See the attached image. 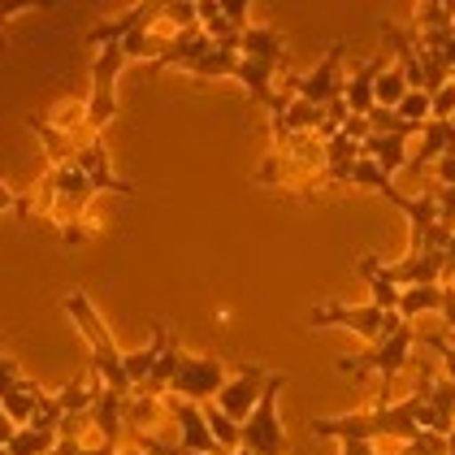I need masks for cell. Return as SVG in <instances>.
Instances as JSON below:
<instances>
[{
    "label": "cell",
    "instance_id": "obj_6",
    "mask_svg": "<svg viewBox=\"0 0 455 455\" xmlns=\"http://www.w3.org/2000/svg\"><path fill=\"white\" fill-rule=\"evenodd\" d=\"M343 52H347V44L343 39H334L330 44V52L321 57V66L313 74H291L286 83L295 87V96L299 100H308V105H334V100H343V92H347V74H343Z\"/></svg>",
    "mask_w": 455,
    "mask_h": 455
},
{
    "label": "cell",
    "instance_id": "obj_31",
    "mask_svg": "<svg viewBox=\"0 0 455 455\" xmlns=\"http://www.w3.org/2000/svg\"><path fill=\"white\" fill-rule=\"evenodd\" d=\"M235 455H251V451H235Z\"/></svg>",
    "mask_w": 455,
    "mask_h": 455
},
{
    "label": "cell",
    "instance_id": "obj_18",
    "mask_svg": "<svg viewBox=\"0 0 455 455\" xmlns=\"http://www.w3.org/2000/svg\"><path fill=\"white\" fill-rule=\"evenodd\" d=\"M239 52L251 57V61H265V66H282V57H286V39H282L278 27H247L243 48H239Z\"/></svg>",
    "mask_w": 455,
    "mask_h": 455
},
{
    "label": "cell",
    "instance_id": "obj_4",
    "mask_svg": "<svg viewBox=\"0 0 455 455\" xmlns=\"http://www.w3.org/2000/svg\"><path fill=\"white\" fill-rule=\"evenodd\" d=\"M126 66V52L122 44H108L96 52V66H92V96H87V135L100 140L113 113H117V74Z\"/></svg>",
    "mask_w": 455,
    "mask_h": 455
},
{
    "label": "cell",
    "instance_id": "obj_5",
    "mask_svg": "<svg viewBox=\"0 0 455 455\" xmlns=\"http://www.w3.org/2000/svg\"><path fill=\"white\" fill-rule=\"evenodd\" d=\"M286 386V373H269L260 403L251 408V417L243 420V451L251 455H282L286 438H282V420H278V390Z\"/></svg>",
    "mask_w": 455,
    "mask_h": 455
},
{
    "label": "cell",
    "instance_id": "obj_8",
    "mask_svg": "<svg viewBox=\"0 0 455 455\" xmlns=\"http://www.w3.org/2000/svg\"><path fill=\"white\" fill-rule=\"evenodd\" d=\"M44 395L48 390H39L31 378L18 373V360H9V355L0 360V408H4L9 425H31L36 408L44 403Z\"/></svg>",
    "mask_w": 455,
    "mask_h": 455
},
{
    "label": "cell",
    "instance_id": "obj_10",
    "mask_svg": "<svg viewBox=\"0 0 455 455\" xmlns=\"http://www.w3.org/2000/svg\"><path fill=\"white\" fill-rule=\"evenodd\" d=\"M412 395H420L429 408H434V434H451L455 429V382L447 378V382H438L425 364H420L417 373V390Z\"/></svg>",
    "mask_w": 455,
    "mask_h": 455
},
{
    "label": "cell",
    "instance_id": "obj_28",
    "mask_svg": "<svg viewBox=\"0 0 455 455\" xmlns=\"http://www.w3.org/2000/svg\"><path fill=\"white\" fill-rule=\"evenodd\" d=\"M343 455H382V447L373 438H351V443H343ZM386 455H395V451H386Z\"/></svg>",
    "mask_w": 455,
    "mask_h": 455
},
{
    "label": "cell",
    "instance_id": "obj_25",
    "mask_svg": "<svg viewBox=\"0 0 455 455\" xmlns=\"http://www.w3.org/2000/svg\"><path fill=\"white\" fill-rule=\"evenodd\" d=\"M221 13H226V22L239 27V31L251 27V22H247V0H221Z\"/></svg>",
    "mask_w": 455,
    "mask_h": 455
},
{
    "label": "cell",
    "instance_id": "obj_7",
    "mask_svg": "<svg viewBox=\"0 0 455 455\" xmlns=\"http://www.w3.org/2000/svg\"><path fill=\"white\" fill-rule=\"evenodd\" d=\"M226 382H230V378H226V364H221L217 355H182L170 395L191 399V403H212Z\"/></svg>",
    "mask_w": 455,
    "mask_h": 455
},
{
    "label": "cell",
    "instance_id": "obj_20",
    "mask_svg": "<svg viewBox=\"0 0 455 455\" xmlns=\"http://www.w3.org/2000/svg\"><path fill=\"white\" fill-rule=\"evenodd\" d=\"M455 27V4L451 0H429L420 4L412 18V36H429V31H451Z\"/></svg>",
    "mask_w": 455,
    "mask_h": 455
},
{
    "label": "cell",
    "instance_id": "obj_15",
    "mask_svg": "<svg viewBox=\"0 0 455 455\" xmlns=\"http://www.w3.org/2000/svg\"><path fill=\"white\" fill-rule=\"evenodd\" d=\"M156 9H148V4H135L131 13H122V18H108V22H100V27H92L87 31V44H96V48H108V44H126V39L140 31L143 22L152 18Z\"/></svg>",
    "mask_w": 455,
    "mask_h": 455
},
{
    "label": "cell",
    "instance_id": "obj_11",
    "mask_svg": "<svg viewBox=\"0 0 455 455\" xmlns=\"http://www.w3.org/2000/svg\"><path fill=\"white\" fill-rule=\"evenodd\" d=\"M386 70V57H373V61H364L360 70L347 74V92H343V100H347L351 117H369L373 108H378V78Z\"/></svg>",
    "mask_w": 455,
    "mask_h": 455
},
{
    "label": "cell",
    "instance_id": "obj_3",
    "mask_svg": "<svg viewBox=\"0 0 455 455\" xmlns=\"http://www.w3.org/2000/svg\"><path fill=\"white\" fill-rule=\"evenodd\" d=\"M308 325H313V330L339 325V330L360 334L364 343H382V339H390V334L403 325V316L386 313V308H378V304H360V308H351V304H321V308L308 313Z\"/></svg>",
    "mask_w": 455,
    "mask_h": 455
},
{
    "label": "cell",
    "instance_id": "obj_2",
    "mask_svg": "<svg viewBox=\"0 0 455 455\" xmlns=\"http://www.w3.org/2000/svg\"><path fill=\"white\" fill-rule=\"evenodd\" d=\"M412 347H417V325L412 321H403L390 339L382 343H373V347L364 351V355H351V360H339V373H347V378H369V373H382V390H378V403H390V382H395V373L412 360Z\"/></svg>",
    "mask_w": 455,
    "mask_h": 455
},
{
    "label": "cell",
    "instance_id": "obj_21",
    "mask_svg": "<svg viewBox=\"0 0 455 455\" xmlns=\"http://www.w3.org/2000/svg\"><path fill=\"white\" fill-rule=\"evenodd\" d=\"M351 187H364V191H378L382 196L386 187H395L390 178H386V170L378 165V161H369V156H360L355 165H351Z\"/></svg>",
    "mask_w": 455,
    "mask_h": 455
},
{
    "label": "cell",
    "instance_id": "obj_13",
    "mask_svg": "<svg viewBox=\"0 0 455 455\" xmlns=\"http://www.w3.org/2000/svg\"><path fill=\"white\" fill-rule=\"evenodd\" d=\"M360 152L369 156V161H378L386 170V178H395V174H403L408 170V135H369V140L360 143Z\"/></svg>",
    "mask_w": 455,
    "mask_h": 455
},
{
    "label": "cell",
    "instance_id": "obj_19",
    "mask_svg": "<svg viewBox=\"0 0 455 455\" xmlns=\"http://www.w3.org/2000/svg\"><path fill=\"white\" fill-rule=\"evenodd\" d=\"M395 313L403 316V321H417L420 313H443V282H429V286H403Z\"/></svg>",
    "mask_w": 455,
    "mask_h": 455
},
{
    "label": "cell",
    "instance_id": "obj_14",
    "mask_svg": "<svg viewBox=\"0 0 455 455\" xmlns=\"http://www.w3.org/2000/svg\"><path fill=\"white\" fill-rule=\"evenodd\" d=\"M360 140L351 131H339L334 140H325V182H351V165L360 161Z\"/></svg>",
    "mask_w": 455,
    "mask_h": 455
},
{
    "label": "cell",
    "instance_id": "obj_33",
    "mask_svg": "<svg viewBox=\"0 0 455 455\" xmlns=\"http://www.w3.org/2000/svg\"><path fill=\"white\" fill-rule=\"evenodd\" d=\"M451 126H455V117H451Z\"/></svg>",
    "mask_w": 455,
    "mask_h": 455
},
{
    "label": "cell",
    "instance_id": "obj_16",
    "mask_svg": "<svg viewBox=\"0 0 455 455\" xmlns=\"http://www.w3.org/2000/svg\"><path fill=\"white\" fill-rule=\"evenodd\" d=\"M4 455H48L57 451V434H44L36 425H4L0 429Z\"/></svg>",
    "mask_w": 455,
    "mask_h": 455
},
{
    "label": "cell",
    "instance_id": "obj_30",
    "mask_svg": "<svg viewBox=\"0 0 455 455\" xmlns=\"http://www.w3.org/2000/svg\"><path fill=\"white\" fill-rule=\"evenodd\" d=\"M447 447H451V455H455V429H451V434H447Z\"/></svg>",
    "mask_w": 455,
    "mask_h": 455
},
{
    "label": "cell",
    "instance_id": "obj_23",
    "mask_svg": "<svg viewBox=\"0 0 455 455\" xmlns=\"http://www.w3.org/2000/svg\"><path fill=\"white\" fill-rule=\"evenodd\" d=\"M395 113H399L403 122H412V126H425V122H429V96H425V92H408Z\"/></svg>",
    "mask_w": 455,
    "mask_h": 455
},
{
    "label": "cell",
    "instance_id": "obj_9",
    "mask_svg": "<svg viewBox=\"0 0 455 455\" xmlns=\"http://www.w3.org/2000/svg\"><path fill=\"white\" fill-rule=\"evenodd\" d=\"M265 382H269V373H265L260 364H239V369H235V378L221 386V395H217L212 403H217L230 420H239V425H243V420L251 417V408L260 403Z\"/></svg>",
    "mask_w": 455,
    "mask_h": 455
},
{
    "label": "cell",
    "instance_id": "obj_17",
    "mask_svg": "<svg viewBox=\"0 0 455 455\" xmlns=\"http://www.w3.org/2000/svg\"><path fill=\"white\" fill-rule=\"evenodd\" d=\"M355 274L369 282V291H373L369 304H378V308H386V313L399 308V286L390 282V274H386V265L378 260V256H360V260H355Z\"/></svg>",
    "mask_w": 455,
    "mask_h": 455
},
{
    "label": "cell",
    "instance_id": "obj_29",
    "mask_svg": "<svg viewBox=\"0 0 455 455\" xmlns=\"http://www.w3.org/2000/svg\"><path fill=\"white\" fill-rule=\"evenodd\" d=\"M434 196H438V209H443V217L455 226V187H438Z\"/></svg>",
    "mask_w": 455,
    "mask_h": 455
},
{
    "label": "cell",
    "instance_id": "obj_26",
    "mask_svg": "<svg viewBox=\"0 0 455 455\" xmlns=\"http://www.w3.org/2000/svg\"><path fill=\"white\" fill-rule=\"evenodd\" d=\"M425 343H429V347H434V351H443V364H447V378H451V382H455V343H451V339H443V334H429Z\"/></svg>",
    "mask_w": 455,
    "mask_h": 455
},
{
    "label": "cell",
    "instance_id": "obj_1",
    "mask_svg": "<svg viewBox=\"0 0 455 455\" xmlns=\"http://www.w3.org/2000/svg\"><path fill=\"white\" fill-rule=\"evenodd\" d=\"M61 308L74 316V325L83 330V339H87V347H92V369L105 378L108 390H117V395H135V386H131V373H126V351H117L113 343V334H108V325L100 321V313L92 308V299H87V291H70L66 299H61Z\"/></svg>",
    "mask_w": 455,
    "mask_h": 455
},
{
    "label": "cell",
    "instance_id": "obj_12",
    "mask_svg": "<svg viewBox=\"0 0 455 455\" xmlns=\"http://www.w3.org/2000/svg\"><path fill=\"white\" fill-rule=\"evenodd\" d=\"M170 339H174L170 325H165L161 316H152V343L143 351H126V373H131V386H135V390L148 382V373L156 369V360H161V351L170 347Z\"/></svg>",
    "mask_w": 455,
    "mask_h": 455
},
{
    "label": "cell",
    "instance_id": "obj_27",
    "mask_svg": "<svg viewBox=\"0 0 455 455\" xmlns=\"http://www.w3.org/2000/svg\"><path fill=\"white\" fill-rule=\"evenodd\" d=\"M438 187H455V143L438 156Z\"/></svg>",
    "mask_w": 455,
    "mask_h": 455
},
{
    "label": "cell",
    "instance_id": "obj_24",
    "mask_svg": "<svg viewBox=\"0 0 455 455\" xmlns=\"http://www.w3.org/2000/svg\"><path fill=\"white\" fill-rule=\"evenodd\" d=\"M429 117H434V122H451L455 117V78L438 96H429Z\"/></svg>",
    "mask_w": 455,
    "mask_h": 455
},
{
    "label": "cell",
    "instance_id": "obj_32",
    "mask_svg": "<svg viewBox=\"0 0 455 455\" xmlns=\"http://www.w3.org/2000/svg\"><path fill=\"white\" fill-rule=\"evenodd\" d=\"M182 455H196V451H182Z\"/></svg>",
    "mask_w": 455,
    "mask_h": 455
},
{
    "label": "cell",
    "instance_id": "obj_22",
    "mask_svg": "<svg viewBox=\"0 0 455 455\" xmlns=\"http://www.w3.org/2000/svg\"><path fill=\"white\" fill-rule=\"evenodd\" d=\"M412 87H408V78H403V70L395 66V70H382V78H378V108H399V100L408 96Z\"/></svg>",
    "mask_w": 455,
    "mask_h": 455
}]
</instances>
